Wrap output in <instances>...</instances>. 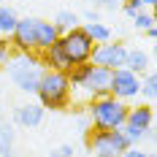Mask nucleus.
Returning <instances> with one entry per match:
<instances>
[{
  "label": "nucleus",
  "mask_w": 157,
  "mask_h": 157,
  "mask_svg": "<svg viewBox=\"0 0 157 157\" xmlns=\"http://www.w3.org/2000/svg\"><path fill=\"white\" fill-rule=\"evenodd\" d=\"M35 95H38V103L44 106V111H65L71 106V81L65 76V71L44 68Z\"/></svg>",
  "instance_id": "obj_1"
},
{
  "label": "nucleus",
  "mask_w": 157,
  "mask_h": 157,
  "mask_svg": "<svg viewBox=\"0 0 157 157\" xmlns=\"http://www.w3.org/2000/svg\"><path fill=\"white\" fill-rule=\"evenodd\" d=\"M6 71H8V78L14 81L16 90H22V92H27V95H35L38 78L44 73V65H41L38 52H25V54L16 52L14 57L8 60Z\"/></svg>",
  "instance_id": "obj_2"
},
{
  "label": "nucleus",
  "mask_w": 157,
  "mask_h": 157,
  "mask_svg": "<svg viewBox=\"0 0 157 157\" xmlns=\"http://www.w3.org/2000/svg\"><path fill=\"white\" fill-rule=\"evenodd\" d=\"M87 117H90L92 127H98V130H119L125 125V117H127V103L117 100L114 95L95 98L87 106Z\"/></svg>",
  "instance_id": "obj_3"
},
{
  "label": "nucleus",
  "mask_w": 157,
  "mask_h": 157,
  "mask_svg": "<svg viewBox=\"0 0 157 157\" xmlns=\"http://www.w3.org/2000/svg\"><path fill=\"white\" fill-rule=\"evenodd\" d=\"M57 44L63 49L65 60L68 65H78V63H90V57H92V49H95V41L84 33L81 25L76 27H71V30L60 33V38H57Z\"/></svg>",
  "instance_id": "obj_4"
},
{
  "label": "nucleus",
  "mask_w": 157,
  "mask_h": 157,
  "mask_svg": "<svg viewBox=\"0 0 157 157\" xmlns=\"http://www.w3.org/2000/svg\"><path fill=\"white\" fill-rule=\"evenodd\" d=\"M87 146L95 157H122V152L130 146V141L125 138L122 130H98V127H92L87 133Z\"/></svg>",
  "instance_id": "obj_5"
},
{
  "label": "nucleus",
  "mask_w": 157,
  "mask_h": 157,
  "mask_svg": "<svg viewBox=\"0 0 157 157\" xmlns=\"http://www.w3.org/2000/svg\"><path fill=\"white\" fill-rule=\"evenodd\" d=\"M138 90H141V76L127 71V68H117L111 71V81H109V95H114L117 100H133L138 98Z\"/></svg>",
  "instance_id": "obj_6"
},
{
  "label": "nucleus",
  "mask_w": 157,
  "mask_h": 157,
  "mask_svg": "<svg viewBox=\"0 0 157 157\" xmlns=\"http://www.w3.org/2000/svg\"><path fill=\"white\" fill-rule=\"evenodd\" d=\"M125 54H127L125 44H111V41H106V44H95L90 63L100 65V68H109V71H117V68L125 65Z\"/></svg>",
  "instance_id": "obj_7"
},
{
  "label": "nucleus",
  "mask_w": 157,
  "mask_h": 157,
  "mask_svg": "<svg viewBox=\"0 0 157 157\" xmlns=\"http://www.w3.org/2000/svg\"><path fill=\"white\" fill-rule=\"evenodd\" d=\"M35 22L38 19H33V16H25V19H16V27L14 33L8 35L11 41V49L14 52H35Z\"/></svg>",
  "instance_id": "obj_8"
},
{
  "label": "nucleus",
  "mask_w": 157,
  "mask_h": 157,
  "mask_svg": "<svg viewBox=\"0 0 157 157\" xmlns=\"http://www.w3.org/2000/svg\"><path fill=\"white\" fill-rule=\"evenodd\" d=\"M109 81H111V71L109 68L92 65V71H90V76L84 78L81 90L90 95V100H95V98H106V95H109Z\"/></svg>",
  "instance_id": "obj_9"
},
{
  "label": "nucleus",
  "mask_w": 157,
  "mask_h": 157,
  "mask_svg": "<svg viewBox=\"0 0 157 157\" xmlns=\"http://www.w3.org/2000/svg\"><path fill=\"white\" fill-rule=\"evenodd\" d=\"M125 125H130V127H136V130H141V133H146L149 127L155 125V109H152V103H138V106H127Z\"/></svg>",
  "instance_id": "obj_10"
},
{
  "label": "nucleus",
  "mask_w": 157,
  "mask_h": 157,
  "mask_svg": "<svg viewBox=\"0 0 157 157\" xmlns=\"http://www.w3.org/2000/svg\"><path fill=\"white\" fill-rule=\"evenodd\" d=\"M44 106L41 103H22L19 109L14 111V122L19 127H27V130H33V127H38L41 122H44Z\"/></svg>",
  "instance_id": "obj_11"
},
{
  "label": "nucleus",
  "mask_w": 157,
  "mask_h": 157,
  "mask_svg": "<svg viewBox=\"0 0 157 157\" xmlns=\"http://www.w3.org/2000/svg\"><path fill=\"white\" fill-rule=\"evenodd\" d=\"M57 38H60V30L54 27V22H44V19L35 22V52L49 49L52 44H57Z\"/></svg>",
  "instance_id": "obj_12"
},
{
  "label": "nucleus",
  "mask_w": 157,
  "mask_h": 157,
  "mask_svg": "<svg viewBox=\"0 0 157 157\" xmlns=\"http://www.w3.org/2000/svg\"><path fill=\"white\" fill-rule=\"evenodd\" d=\"M122 68H127V71L144 76L146 71H152V57H149V52H144V49H127L125 65H122Z\"/></svg>",
  "instance_id": "obj_13"
},
{
  "label": "nucleus",
  "mask_w": 157,
  "mask_h": 157,
  "mask_svg": "<svg viewBox=\"0 0 157 157\" xmlns=\"http://www.w3.org/2000/svg\"><path fill=\"white\" fill-rule=\"evenodd\" d=\"M38 57H41V65L49 68V71H65V68H71L68 60H65V54H63V49H60V44H52L49 49L38 52Z\"/></svg>",
  "instance_id": "obj_14"
},
{
  "label": "nucleus",
  "mask_w": 157,
  "mask_h": 157,
  "mask_svg": "<svg viewBox=\"0 0 157 157\" xmlns=\"http://www.w3.org/2000/svg\"><path fill=\"white\" fill-rule=\"evenodd\" d=\"M14 141H16L14 125H11V122H6V119H0V157H16Z\"/></svg>",
  "instance_id": "obj_15"
},
{
  "label": "nucleus",
  "mask_w": 157,
  "mask_h": 157,
  "mask_svg": "<svg viewBox=\"0 0 157 157\" xmlns=\"http://www.w3.org/2000/svg\"><path fill=\"white\" fill-rule=\"evenodd\" d=\"M90 71H92V63H78V65L65 68V76L71 81V90H81V84H84V78L90 76Z\"/></svg>",
  "instance_id": "obj_16"
},
{
  "label": "nucleus",
  "mask_w": 157,
  "mask_h": 157,
  "mask_svg": "<svg viewBox=\"0 0 157 157\" xmlns=\"http://www.w3.org/2000/svg\"><path fill=\"white\" fill-rule=\"evenodd\" d=\"M84 27V33L92 38L95 44H106V41H111V30L103 25V22H87V25H81Z\"/></svg>",
  "instance_id": "obj_17"
},
{
  "label": "nucleus",
  "mask_w": 157,
  "mask_h": 157,
  "mask_svg": "<svg viewBox=\"0 0 157 157\" xmlns=\"http://www.w3.org/2000/svg\"><path fill=\"white\" fill-rule=\"evenodd\" d=\"M16 19L19 16L14 14V8H8V6H0V35H11L14 33V27H16Z\"/></svg>",
  "instance_id": "obj_18"
},
{
  "label": "nucleus",
  "mask_w": 157,
  "mask_h": 157,
  "mask_svg": "<svg viewBox=\"0 0 157 157\" xmlns=\"http://www.w3.org/2000/svg\"><path fill=\"white\" fill-rule=\"evenodd\" d=\"M138 95H141V98H146L149 103H152V100L157 98V76H155V71H146V73H144Z\"/></svg>",
  "instance_id": "obj_19"
},
{
  "label": "nucleus",
  "mask_w": 157,
  "mask_h": 157,
  "mask_svg": "<svg viewBox=\"0 0 157 157\" xmlns=\"http://www.w3.org/2000/svg\"><path fill=\"white\" fill-rule=\"evenodd\" d=\"M76 25H78V14L76 11H60V14L54 16V27L60 33L71 30V27H76Z\"/></svg>",
  "instance_id": "obj_20"
},
{
  "label": "nucleus",
  "mask_w": 157,
  "mask_h": 157,
  "mask_svg": "<svg viewBox=\"0 0 157 157\" xmlns=\"http://www.w3.org/2000/svg\"><path fill=\"white\" fill-rule=\"evenodd\" d=\"M155 14L149 11V8H141L138 14L133 16V25H136V30H146V27H155Z\"/></svg>",
  "instance_id": "obj_21"
},
{
  "label": "nucleus",
  "mask_w": 157,
  "mask_h": 157,
  "mask_svg": "<svg viewBox=\"0 0 157 157\" xmlns=\"http://www.w3.org/2000/svg\"><path fill=\"white\" fill-rule=\"evenodd\" d=\"M14 54H16V52L11 49V44H8V38H6V41L0 38V65H8V60H11Z\"/></svg>",
  "instance_id": "obj_22"
},
{
  "label": "nucleus",
  "mask_w": 157,
  "mask_h": 157,
  "mask_svg": "<svg viewBox=\"0 0 157 157\" xmlns=\"http://www.w3.org/2000/svg\"><path fill=\"white\" fill-rule=\"evenodd\" d=\"M141 8H144V3H141V0H122V11H125V14L130 16V19L138 14Z\"/></svg>",
  "instance_id": "obj_23"
},
{
  "label": "nucleus",
  "mask_w": 157,
  "mask_h": 157,
  "mask_svg": "<svg viewBox=\"0 0 157 157\" xmlns=\"http://www.w3.org/2000/svg\"><path fill=\"white\" fill-rule=\"evenodd\" d=\"M49 157H73V146L71 144H63V146H57V149H52Z\"/></svg>",
  "instance_id": "obj_24"
},
{
  "label": "nucleus",
  "mask_w": 157,
  "mask_h": 157,
  "mask_svg": "<svg viewBox=\"0 0 157 157\" xmlns=\"http://www.w3.org/2000/svg\"><path fill=\"white\" fill-rule=\"evenodd\" d=\"M122 157H155V155H149V152H144L141 146L136 144V146H127L125 152H122Z\"/></svg>",
  "instance_id": "obj_25"
},
{
  "label": "nucleus",
  "mask_w": 157,
  "mask_h": 157,
  "mask_svg": "<svg viewBox=\"0 0 157 157\" xmlns=\"http://www.w3.org/2000/svg\"><path fill=\"white\" fill-rule=\"evenodd\" d=\"M78 130H81L84 136H87V133L92 130V122H90V117H81V119H78Z\"/></svg>",
  "instance_id": "obj_26"
},
{
  "label": "nucleus",
  "mask_w": 157,
  "mask_h": 157,
  "mask_svg": "<svg viewBox=\"0 0 157 157\" xmlns=\"http://www.w3.org/2000/svg\"><path fill=\"white\" fill-rule=\"evenodd\" d=\"M144 33H146V38H149V41H155V38H157V27H146Z\"/></svg>",
  "instance_id": "obj_27"
},
{
  "label": "nucleus",
  "mask_w": 157,
  "mask_h": 157,
  "mask_svg": "<svg viewBox=\"0 0 157 157\" xmlns=\"http://www.w3.org/2000/svg\"><path fill=\"white\" fill-rule=\"evenodd\" d=\"M98 3H100V6H111V8H114V6H119L122 0H98Z\"/></svg>",
  "instance_id": "obj_28"
},
{
  "label": "nucleus",
  "mask_w": 157,
  "mask_h": 157,
  "mask_svg": "<svg viewBox=\"0 0 157 157\" xmlns=\"http://www.w3.org/2000/svg\"><path fill=\"white\" fill-rule=\"evenodd\" d=\"M87 22H100V16L95 14V11H87Z\"/></svg>",
  "instance_id": "obj_29"
},
{
  "label": "nucleus",
  "mask_w": 157,
  "mask_h": 157,
  "mask_svg": "<svg viewBox=\"0 0 157 157\" xmlns=\"http://www.w3.org/2000/svg\"><path fill=\"white\" fill-rule=\"evenodd\" d=\"M141 3H144V8H155V3H157V0H141Z\"/></svg>",
  "instance_id": "obj_30"
}]
</instances>
